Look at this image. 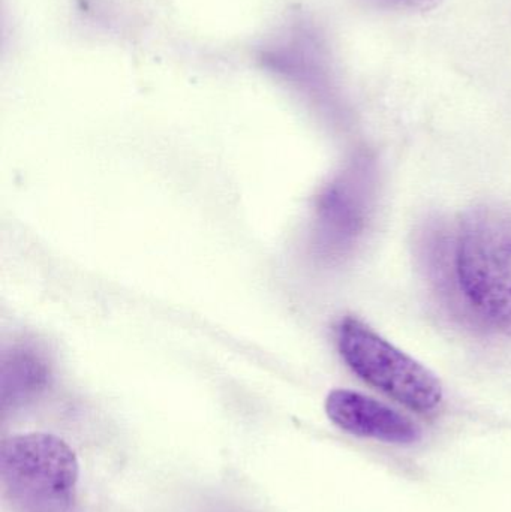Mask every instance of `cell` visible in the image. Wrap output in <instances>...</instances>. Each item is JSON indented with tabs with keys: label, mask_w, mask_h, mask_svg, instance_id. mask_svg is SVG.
Masks as SVG:
<instances>
[{
	"label": "cell",
	"mask_w": 511,
	"mask_h": 512,
	"mask_svg": "<svg viewBox=\"0 0 511 512\" xmlns=\"http://www.w3.org/2000/svg\"><path fill=\"white\" fill-rule=\"evenodd\" d=\"M432 270L455 309L511 339V212L476 207L432 242Z\"/></svg>",
	"instance_id": "6da1fadb"
},
{
	"label": "cell",
	"mask_w": 511,
	"mask_h": 512,
	"mask_svg": "<svg viewBox=\"0 0 511 512\" xmlns=\"http://www.w3.org/2000/svg\"><path fill=\"white\" fill-rule=\"evenodd\" d=\"M0 475L12 512H78L80 465L57 436L27 433L6 439Z\"/></svg>",
	"instance_id": "7a4b0ae2"
},
{
	"label": "cell",
	"mask_w": 511,
	"mask_h": 512,
	"mask_svg": "<svg viewBox=\"0 0 511 512\" xmlns=\"http://www.w3.org/2000/svg\"><path fill=\"white\" fill-rule=\"evenodd\" d=\"M336 343L339 354L360 379L405 408L431 414L443 403L438 376L360 319H342L336 327Z\"/></svg>",
	"instance_id": "3957f363"
},
{
	"label": "cell",
	"mask_w": 511,
	"mask_h": 512,
	"mask_svg": "<svg viewBox=\"0 0 511 512\" xmlns=\"http://www.w3.org/2000/svg\"><path fill=\"white\" fill-rule=\"evenodd\" d=\"M326 414L336 427L357 438L395 445L414 444L422 438V430L407 415L357 391H330Z\"/></svg>",
	"instance_id": "277c9868"
},
{
	"label": "cell",
	"mask_w": 511,
	"mask_h": 512,
	"mask_svg": "<svg viewBox=\"0 0 511 512\" xmlns=\"http://www.w3.org/2000/svg\"><path fill=\"white\" fill-rule=\"evenodd\" d=\"M320 213L326 233L342 243L353 239L362 230L365 191L353 186V182L338 183L321 198Z\"/></svg>",
	"instance_id": "5b68a950"
},
{
	"label": "cell",
	"mask_w": 511,
	"mask_h": 512,
	"mask_svg": "<svg viewBox=\"0 0 511 512\" xmlns=\"http://www.w3.org/2000/svg\"><path fill=\"white\" fill-rule=\"evenodd\" d=\"M48 369L33 349L12 351L3 361V405H12L35 396L47 384Z\"/></svg>",
	"instance_id": "8992f818"
},
{
	"label": "cell",
	"mask_w": 511,
	"mask_h": 512,
	"mask_svg": "<svg viewBox=\"0 0 511 512\" xmlns=\"http://www.w3.org/2000/svg\"><path fill=\"white\" fill-rule=\"evenodd\" d=\"M368 2L386 11L423 14L438 8L443 0H368Z\"/></svg>",
	"instance_id": "52a82bcc"
}]
</instances>
